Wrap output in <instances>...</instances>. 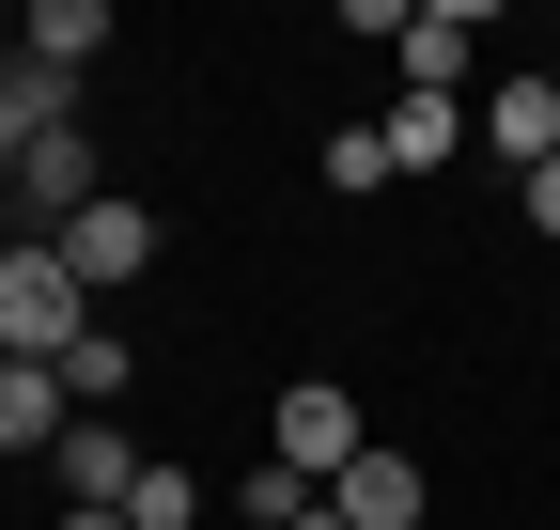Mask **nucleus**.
Returning <instances> with one entry per match:
<instances>
[{"label":"nucleus","instance_id":"obj_1","mask_svg":"<svg viewBox=\"0 0 560 530\" xmlns=\"http://www.w3.org/2000/svg\"><path fill=\"white\" fill-rule=\"evenodd\" d=\"M0 344H16L32 375H62L94 344V297H79V265H62L47 234H0Z\"/></svg>","mask_w":560,"mask_h":530},{"label":"nucleus","instance_id":"obj_2","mask_svg":"<svg viewBox=\"0 0 560 530\" xmlns=\"http://www.w3.org/2000/svg\"><path fill=\"white\" fill-rule=\"evenodd\" d=\"M265 452H280V469H296V484L327 499V484H342V469H359V452H374V422L342 406V375H296V390H280V406H265Z\"/></svg>","mask_w":560,"mask_h":530},{"label":"nucleus","instance_id":"obj_3","mask_svg":"<svg viewBox=\"0 0 560 530\" xmlns=\"http://www.w3.org/2000/svg\"><path fill=\"white\" fill-rule=\"evenodd\" d=\"M47 250L79 265V297H125L140 265H156V204H125V187H109V204H79V219H62Z\"/></svg>","mask_w":560,"mask_h":530},{"label":"nucleus","instance_id":"obj_4","mask_svg":"<svg viewBox=\"0 0 560 530\" xmlns=\"http://www.w3.org/2000/svg\"><path fill=\"white\" fill-rule=\"evenodd\" d=\"M79 204H109V172H94V141H79V125H62V141H32V157H16L0 219H16V234H62Z\"/></svg>","mask_w":560,"mask_h":530},{"label":"nucleus","instance_id":"obj_5","mask_svg":"<svg viewBox=\"0 0 560 530\" xmlns=\"http://www.w3.org/2000/svg\"><path fill=\"white\" fill-rule=\"evenodd\" d=\"M47 469H62V515H125L156 452H140L125 422H62V452H47Z\"/></svg>","mask_w":560,"mask_h":530},{"label":"nucleus","instance_id":"obj_6","mask_svg":"<svg viewBox=\"0 0 560 530\" xmlns=\"http://www.w3.org/2000/svg\"><path fill=\"white\" fill-rule=\"evenodd\" d=\"M420 499H436V484H420V452H389V437L327 484V515H342V530H420Z\"/></svg>","mask_w":560,"mask_h":530},{"label":"nucleus","instance_id":"obj_7","mask_svg":"<svg viewBox=\"0 0 560 530\" xmlns=\"http://www.w3.org/2000/svg\"><path fill=\"white\" fill-rule=\"evenodd\" d=\"M482 157H499V172H545L560 157V79H499V94H482Z\"/></svg>","mask_w":560,"mask_h":530},{"label":"nucleus","instance_id":"obj_8","mask_svg":"<svg viewBox=\"0 0 560 530\" xmlns=\"http://www.w3.org/2000/svg\"><path fill=\"white\" fill-rule=\"evenodd\" d=\"M79 125V79H47V62H0V187H16L32 141H62Z\"/></svg>","mask_w":560,"mask_h":530},{"label":"nucleus","instance_id":"obj_9","mask_svg":"<svg viewBox=\"0 0 560 530\" xmlns=\"http://www.w3.org/2000/svg\"><path fill=\"white\" fill-rule=\"evenodd\" d=\"M94 47H109V0H32L16 16V62H47V79H94Z\"/></svg>","mask_w":560,"mask_h":530},{"label":"nucleus","instance_id":"obj_10","mask_svg":"<svg viewBox=\"0 0 560 530\" xmlns=\"http://www.w3.org/2000/svg\"><path fill=\"white\" fill-rule=\"evenodd\" d=\"M467 47H482V16H467V0H420L389 62H405V94H452V79H467Z\"/></svg>","mask_w":560,"mask_h":530},{"label":"nucleus","instance_id":"obj_11","mask_svg":"<svg viewBox=\"0 0 560 530\" xmlns=\"http://www.w3.org/2000/svg\"><path fill=\"white\" fill-rule=\"evenodd\" d=\"M374 141H389V172H452V157H467V110H452V94H389Z\"/></svg>","mask_w":560,"mask_h":530},{"label":"nucleus","instance_id":"obj_12","mask_svg":"<svg viewBox=\"0 0 560 530\" xmlns=\"http://www.w3.org/2000/svg\"><path fill=\"white\" fill-rule=\"evenodd\" d=\"M62 422H79V390H62V375H0V452H62Z\"/></svg>","mask_w":560,"mask_h":530},{"label":"nucleus","instance_id":"obj_13","mask_svg":"<svg viewBox=\"0 0 560 530\" xmlns=\"http://www.w3.org/2000/svg\"><path fill=\"white\" fill-rule=\"evenodd\" d=\"M234 515H249V530H296V515H312V484L280 469V452H249V469H234Z\"/></svg>","mask_w":560,"mask_h":530},{"label":"nucleus","instance_id":"obj_14","mask_svg":"<svg viewBox=\"0 0 560 530\" xmlns=\"http://www.w3.org/2000/svg\"><path fill=\"white\" fill-rule=\"evenodd\" d=\"M187 515H202V484H187V469H140V499H125V530H187Z\"/></svg>","mask_w":560,"mask_h":530},{"label":"nucleus","instance_id":"obj_15","mask_svg":"<svg viewBox=\"0 0 560 530\" xmlns=\"http://www.w3.org/2000/svg\"><path fill=\"white\" fill-rule=\"evenodd\" d=\"M327 187H389V141H374V125H327Z\"/></svg>","mask_w":560,"mask_h":530},{"label":"nucleus","instance_id":"obj_16","mask_svg":"<svg viewBox=\"0 0 560 530\" xmlns=\"http://www.w3.org/2000/svg\"><path fill=\"white\" fill-rule=\"evenodd\" d=\"M514 219H529V234L560 250V157H545V172H514Z\"/></svg>","mask_w":560,"mask_h":530},{"label":"nucleus","instance_id":"obj_17","mask_svg":"<svg viewBox=\"0 0 560 530\" xmlns=\"http://www.w3.org/2000/svg\"><path fill=\"white\" fill-rule=\"evenodd\" d=\"M62 530H125V515H62Z\"/></svg>","mask_w":560,"mask_h":530},{"label":"nucleus","instance_id":"obj_18","mask_svg":"<svg viewBox=\"0 0 560 530\" xmlns=\"http://www.w3.org/2000/svg\"><path fill=\"white\" fill-rule=\"evenodd\" d=\"M296 530H342V515H327V499H312V515H296Z\"/></svg>","mask_w":560,"mask_h":530},{"label":"nucleus","instance_id":"obj_19","mask_svg":"<svg viewBox=\"0 0 560 530\" xmlns=\"http://www.w3.org/2000/svg\"><path fill=\"white\" fill-rule=\"evenodd\" d=\"M0 375H16V344H0Z\"/></svg>","mask_w":560,"mask_h":530}]
</instances>
